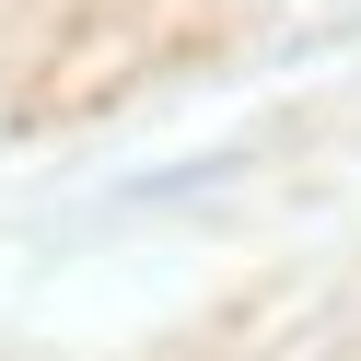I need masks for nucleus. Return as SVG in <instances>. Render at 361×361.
<instances>
[]
</instances>
